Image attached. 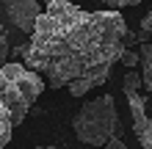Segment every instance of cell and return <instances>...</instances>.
<instances>
[{"instance_id":"obj_1","label":"cell","mask_w":152,"mask_h":149,"mask_svg":"<svg viewBox=\"0 0 152 149\" xmlns=\"http://www.w3.org/2000/svg\"><path fill=\"white\" fill-rule=\"evenodd\" d=\"M127 22L119 11H86L58 0L47 6L31 41L17 47V52L50 89H69V83L80 77L102 86L111 66L122 61V52L127 50Z\"/></svg>"},{"instance_id":"obj_2","label":"cell","mask_w":152,"mask_h":149,"mask_svg":"<svg viewBox=\"0 0 152 149\" xmlns=\"http://www.w3.org/2000/svg\"><path fill=\"white\" fill-rule=\"evenodd\" d=\"M77 141L91 146H108L113 138H122V119L111 94H100L91 102H83L72 119Z\"/></svg>"},{"instance_id":"obj_3","label":"cell","mask_w":152,"mask_h":149,"mask_svg":"<svg viewBox=\"0 0 152 149\" xmlns=\"http://www.w3.org/2000/svg\"><path fill=\"white\" fill-rule=\"evenodd\" d=\"M42 91H44V77L36 75L31 66L11 61V64H6L0 69V100L11 110L14 127L25 121L31 105L39 100Z\"/></svg>"},{"instance_id":"obj_4","label":"cell","mask_w":152,"mask_h":149,"mask_svg":"<svg viewBox=\"0 0 152 149\" xmlns=\"http://www.w3.org/2000/svg\"><path fill=\"white\" fill-rule=\"evenodd\" d=\"M3 6H6L8 20H11L20 31H25V33H31V36H33L39 17L44 14L36 0H3Z\"/></svg>"},{"instance_id":"obj_5","label":"cell","mask_w":152,"mask_h":149,"mask_svg":"<svg viewBox=\"0 0 152 149\" xmlns=\"http://www.w3.org/2000/svg\"><path fill=\"white\" fill-rule=\"evenodd\" d=\"M130 113H133V130H136V138L141 149H152V119L147 116V100L144 94H133L127 97Z\"/></svg>"},{"instance_id":"obj_6","label":"cell","mask_w":152,"mask_h":149,"mask_svg":"<svg viewBox=\"0 0 152 149\" xmlns=\"http://www.w3.org/2000/svg\"><path fill=\"white\" fill-rule=\"evenodd\" d=\"M141 69H144V72H141V77H144V89L152 94V41L149 44H141Z\"/></svg>"},{"instance_id":"obj_7","label":"cell","mask_w":152,"mask_h":149,"mask_svg":"<svg viewBox=\"0 0 152 149\" xmlns=\"http://www.w3.org/2000/svg\"><path fill=\"white\" fill-rule=\"evenodd\" d=\"M11 133H14V119H11V110L3 105V100H0V138L8 144L11 141Z\"/></svg>"},{"instance_id":"obj_8","label":"cell","mask_w":152,"mask_h":149,"mask_svg":"<svg viewBox=\"0 0 152 149\" xmlns=\"http://www.w3.org/2000/svg\"><path fill=\"white\" fill-rule=\"evenodd\" d=\"M141 86H144V77H141L136 69H130V72L124 75V80H122V91H124V97H133V94H138Z\"/></svg>"},{"instance_id":"obj_9","label":"cell","mask_w":152,"mask_h":149,"mask_svg":"<svg viewBox=\"0 0 152 149\" xmlns=\"http://www.w3.org/2000/svg\"><path fill=\"white\" fill-rule=\"evenodd\" d=\"M91 89H94V80H88V77H80V80L69 83V94H72V97H83V94H88Z\"/></svg>"},{"instance_id":"obj_10","label":"cell","mask_w":152,"mask_h":149,"mask_svg":"<svg viewBox=\"0 0 152 149\" xmlns=\"http://www.w3.org/2000/svg\"><path fill=\"white\" fill-rule=\"evenodd\" d=\"M122 64L127 69H136V64H141V52L138 50H124L122 52Z\"/></svg>"},{"instance_id":"obj_11","label":"cell","mask_w":152,"mask_h":149,"mask_svg":"<svg viewBox=\"0 0 152 149\" xmlns=\"http://www.w3.org/2000/svg\"><path fill=\"white\" fill-rule=\"evenodd\" d=\"M102 3H105V6H108V8H111V11H119V8H122V6H138V3H141V0H102Z\"/></svg>"},{"instance_id":"obj_12","label":"cell","mask_w":152,"mask_h":149,"mask_svg":"<svg viewBox=\"0 0 152 149\" xmlns=\"http://www.w3.org/2000/svg\"><path fill=\"white\" fill-rule=\"evenodd\" d=\"M141 31H144V33H152V8L147 11L144 20H141Z\"/></svg>"},{"instance_id":"obj_13","label":"cell","mask_w":152,"mask_h":149,"mask_svg":"<svg viewBox=\"0 0 152 149\" xmlns=\"http://www.w3.org/2000/svg\"><path fill=\"white\" fill-rule=\"evenodd\" d=\"M6 64H11V61H8V44H0V69Z\"/></svg>"},{"instance_id":"obj_14","label":"cell","mask_w":152,"mask_h":149,"mask_svg":"<svg viewBox=\"0 0 152 149\" xmlns=\"http://www.w3.org/2000/svg\"><path fill=\"white\" fill-rule=\"evenodd\" d=\"M105 149H130V146H127V144H124V141H122V138H113V141H111L108 146H105Z\"/></svg>"},{"instance_id":"obj_15","label":"cell","mask_w":152,"mask_h":149,"mask_svg":"<svg viewBox=\"0 0 152 149\" xmlns=\"http://www.w3.org/2000/svg\"><path fill=\"white\" fill-rule=\"evenodd\" d=\"M6 39H8V33H6V28H3V22H0V44H6Z\"/></svg>"},{"instance_id":"obj_16","label":"cell","mask_w":152,"mask_h":149,"mask_svg":"<svg viewBox=\"0 0 152 149\" xmlns=\"http://www.w3.org/2000/svg\"><path fill=\"white\" fill-rule=\"evenodd\" d=\"M44 3H47V6H50V3H58V0H44ZM66 3H75V0H66Z\"/></svg>"},{"instance_id":"obj_17","label":"cell","mask_w":152,"mask_h":149,"mask_svg":"<svg viewBox=\"0 0 152 149\" xmlns=\"http://www.w3.org/2000/svg\"><path fill=\"white\" fill-rule=\"evenodd\" d=\"M33 149H56V146H33Z\"/></svg>"},{"instance_id":"obj_18","label":"cell","mask_w":152,"mask_h":149,"mask_svg":"<svg viewBox=\"0 0 152 149\" xmlns=\"http://www.w3.org/2000/svg\"><path fill=\"white\" fill-rule=\"evenodd\" d=\"M0 149H6V141H3V138H0Z\"/></svg>"}]
</instances>
